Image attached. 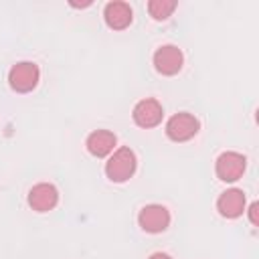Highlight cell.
<instances>
[{"label": "cell", "mask_w": 259, "mask_h": 259, "mask_svg": "<svg viewBox=\"0 0 259 259\" xmlns=\"http://www.w3.org/2000/svg\"><path fill=\"white\" fill-rule=\"evenodd\" d=\"M136 168H138L136 152L130 146H119L109 154L105 162V176L111 182L121 184V182H127L136 174Z\"/></svg>", "instance_id": "obj_1"}, {"label": "cell", "mask_w": 259, "mask_h": 259, "mask_svg": "<svg viewBox=\"0 0 259 259\" xmlns=\"http://www.w3.org/2000/svg\"><path fill=\"white\" fill-rule=\"evenodd\" d=\"M40 79V69L32 61H20L8 71V85L16 93H30Z\"/></svg>", "instance_id": "obj_2"}, {"label": "cell", "mask_w": 259, "mask_h": 259, "mask_svg": "<svg viewBox=\"0 0 259 259\" xmlns=\"http://www.w3.org/2000/svg\"><path fill=\"white\" fill-rule=\"evenodd\" d=\"M200 130V121L188 113V111H180V113H174L168 121H166V136L172 140V142H188L192 140Z\"/></svg>", "instance_id": "obj_3"}, {"label": "cell", "mask_w": 259, "mask_h": 259, "mask_svg": "<svg viewBox=\"0 0 259 259\" xmlns=\"http://www.w3.org/2000/svg\"><path fill=\"white\" fill-rule=\"evenodd\" d=\"M247 168V158L241 152H223L214 162V172L223 182H237Z\"/></svg>", "instance_id": "obj_4"}, {"label": "cell", "mask_w": 259, "mask_h": 259, "mask_svg": "<svg viewBox=\"0 0 259 259\" xmlns=\"http://www.w3.org/2000/svg\"><path fill=\"white\" fill-rule=\"evenodd\" d=\"M138 225L146 233H162L170 227V210L164 204H146L138 212Z\"/></svg>", "instance_id": "obj_5"}, {"label": "cell", "mask_w": 259, "mask_h": 259, "mask_svg": "<svg viewBox=\"0 0 259 259\" xmlns=\"http://www.w3.org/2000/svg\"><path fill=\"white\" fill-rule=\"evenodd\" d=\"M162 117H164V107L154 97H146V99L138 101L134 105V111H132L134 123L140 125V127H144V130H150V127L160 125L162 123Z\"/></svg>", "instance_id": "obj_6"}, {"label": "cell", "mask_w": 259, "mask_h": 259, "mask_svg": "<svg viewBox=\"0 0 259 259\" xmlns=\"http://www.w3.org/2000/svg\"><path fill=\"white\" fill-rule=\"evenodd\" d=\"M154 69L160 73V75H166V77H172L176 75L182 65H184V55L182 51L176 47V45H162L156 49L154 53Z\"/></svg>", "instance_id": "obj_7"}, {"label": "cell", "mask_w": 259, "mask_h": 259, "mask_svg": "<svg viewBox=\"0 0 259 259\" xmlns=\"http://www.w3.org/2000/svg\"><path fill=\"white\" fill-rule=\"evenodd\" d=\"M26 202L36 212H49L59 204V190L51 182H38L28 190Z\"/></svg>", "instance_id": "obj_8"}, {"label": "cell", "mask_w": 259, "mask_h": 259, "mask_svg": "<svg viewBox=\"0 0 259 259\" xmlns=\"http://www.w3.org/2000/svg\"><path fill=\"white\" fill-rule=\"evenodd\" d=\"M247 196L241 188H227L217 198V210L225 219H239L245 212Z\"/></svg>", "instance_id": "obj_9"}, {"label": "cell", "mask_w": 259, "mask_h": 259, "mask_svg": "<svg viewBox=\"0 0 259 259\" xmlns=\"http://www.w3.org/2000/svg\"><path fill=\"white\" fill-rule=\"evenodd\" d=\"M103 20L111 30H125L134 20V10L127 2L113 0L103 8Z\"/></svg>", "instance_id": "obj_10"}, {"label": "cell", "mask_w": 259, "mask_h": 259, "mask_svg": "<svg viewBox=\"0 0 259 259\" xmlns=\"http://www.w3.org/2000/svg\"><path fill=\"white\" fill-rule=\"evenodd\" d=\"M115 144H117V138L113 132L109 130H95L87 136L85 140V146H87V152L95 158H105L109 156L113 150H115Z\"/></svg>", "instance_id": "obj_11"}, {"label": "cell", "mask_w": 259, "mask_h": 259, "mask_svg": "<svg viewBox=\"0 0 259 259\" xmlns=\"http://www.w3.org/2000/svg\"><path fill=\"white\" fill-rule=\"evenodd\" d=\"M176 0H150L148 2V12L154 20H166L174 10H176Z\"/></svg>", "instance_id": "obj_12"}, {"label": "cell", "mask_w": 259, "mask_h": 259, "mask_svg": "<svg viewBox=\"0 0 259 259\" xmlns=\"http://www.w3.org/2000/svg\"><path fill=\"white\" fill-rule=\"evenodd\" d=\"M257 210H259V204L253 202V204L249 206V221H251V225H255V227H257V223H259V221H257Z\"/></svg>", "instance_id": "obj_13"}, {"label": "cell", "mask_w": 259, "mask_h": 259, "mask_svg": "<svg viewBox=\"0 0 259 259\" xmlns=\"http://www.w3.org/2000/svg\"><path fill=\"white\" fill-rule=\"evenodd\" d=\"M148 259H172L168 253H162V251H158V253H152Z\"/></svg>", "instance_id": "obj_14"}]
</instances>
